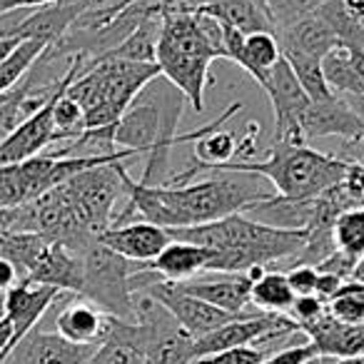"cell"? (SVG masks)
I'll list each match as a JSON object with an SVG mask.
<instances>
[{
	"mask_svg": "<svg viewBox=\"0 0 364 364\" xmlns=\"http://www.w3.org/2000/svg\"><path fill=\"white\" fill-rule=\"evenodd\" d=\"M299 135L304 142L317 137H342L344 142H354L364 135V125L344 97L332 95L329 100H309L297 120Z\"/></svg>",
	"mask_w": 364,
	"mask_h": 364,
	"instance_id": "cell-11",
	"label": "cell"
},
{
	"mask_svg": "<svg viewBox=\"0 0 364 364\" xmlns=\"http://www.w3.org/2000/svg\"><path fill=\"white\" fill-rule=\"evenodd\" d=\"M18 282H21V274H18L16 264H13L11 259L0 257V292H8V289Z\"/></svg>",
	"mask_w": 364,
	"mask_h": 364,
	"instance_id": "cell-38",
	"label": "cell"
},
{
	"mask_svg": "<svg viewBox=\"0 0 364 364\" xmlns=\"http://www.w3.org/2000/svg\"><path fill=\"white\" fill-rule=\"evenodd\" d=\"M157 75V63L92 58L68 87V95L82 107V130L115 127L137 92Z\"/></svg>",
	"mask_w": 364,
	"mask_h": 364,
	"instance_id": "cell-3",
	"label": "cell"
},
{
	"mask_svg": "<svg viewBox=\"0 0 364 364\" xmlns=\"http://www.w3.org/2000/svg\"><path fill=\"white\" fill-rule=\"evenodd\" d=\"M349 160L339 155H324L309 145H287L272 142L267 157L259 162H228L218 167L223 172H245L259 175L274 188V193L289 200H314L337 182H342Z\"/></svg>",
	"mask_w": 364,
	"mask_h": 364,
	"instance_id": "cell-4",
	"label": "cell"
},
{
	"mask_svg": "<svg viewBox=\"0 0 364 364\" xmlns=\"http://www.w3.org/2000/svg\"><path fill=\"white\" fill-rule=\"evenodd\" d=\"M167 237L190 242L210 252L205 272L240 274L279 259H292L307 242V230H277L255 223L242 213L190 228L165 230Z\"/></svg>",
	"mask_w": 364,
	"mask_h": 364,
	"instance_id": "cell-2",
	"label": "cell"
},
{
	"mask_svg": "<svg viewBox=\"0 0 364 364\" xmlns=\"http://www.w3.org/2000/svg\"><path fill=\"white\" fill-rule=\"evenodd\" d=\"M127 165L130 162L115 160L107 162V165L90 167V170L63 182L80 218L85 220V225L95 237L110 228L112 208H115L117 200L125 198V180L122 177L127 172Z\"/></svg>",
	"mask_w": 364,
	"mask_h": 364,
	"instance_id": "cell-7",
	"label": "cell"
},
{
	"mask_svg": "<svg viewBox=\"0 0 364 364\" xmlns=\"http://www.w3.org/2000/svg\"><path fill=\"white\" fill-rule=\"evenodd\" d=\"M344 284V279L339 277V274H332V272H319L317 277V289H314V294H317L319 299H322L324 304L329 302V299L337 294V289Z\"/></svg>",
	"mask_w": 364,
	"mask_h": 364,
	"instance_id": "cell-37",
	"label": "cell"
},
{
	"mask_svg": "<svg viewBox=\"0 0 364 364\" xmlns=\"http://www.w3.org/2000/svg\"><path fill=\"white\" fill-rule=\"evenodd\" d=\"M342 6H344V11H347L349 16L364 23V0H342Z\"/></svg>",
	"mask_w": 364,
	"mask_h": 364,
	"instance_id": "cell-39",
	"label": "cell"
},
{
	"mask_svg": "<svg viewBox=\"0 0 364 364\" xmlns=\"http://www.w3.org/2000/svg\"><path fill=\"white\" fill-rule=\"evenodd\" d=\"M213 277H193L185 279L180 284L182 292L193 294V297L203 299V302L213 304L218 309H225L230 314H245L247 312L250 302V292H252V282L247 272L240 274H220V272H210Z\"/></svg>",
	"mask_w": 364,
	"mask_h": 364,
	"instance_id": "cell-17",
	"label": "cell"
},
{
	"mask_svg": "<svg viewBox=\"0 0 364 364\" xmlns=\"http://www.w3.org/2000/svg\"><path fill=\"white\" fill-rule=\"evenodd\" d=\"M160 26H162V16L147 18V21H142L140 26L120 43V46L112 48L110 53H105V55H100V58H115V60H130V63H155Z\"/></svg>",
	"mask_w": 364,
	"mask_h": 364,
	"instance_id": "cell-26",
	"label": "cell"
},
{
	"mask_svg": "<svg viewBox=\"0 0 364 364\" xmlns=\"http://www.w3.org/2000/svg\"><path fill=\"white\" fill-rule=\"evenodd\" d=\"M322 73L332 92L349 97H364V80L357 75L352 60H349V53L344 48H334L332 53H327L322 58Z\"/></svg>",
	"mask_w": 364,
	"mask_h": 364,
	"instance_id": "cell-27",
	"label": "cell"
},
{
	"mask_svg": "<svg viewBox=\"0 0 364 364\" xmlns=\"http://www.w3.org/2000/svg\"><path fill=\"white\" fill-rule=\"evenodd\" d=\"M135 337L145 364H195V339L145 292H135Z\"/></svg>",
	"mask_w": 364,
	"mask_h": 364,
	"instance_id": "cell-6",
	"label": "cell"
},
{
	"mask_svg": "<svg viewBox=\"0 0 364 364\" xmlns=\"http://www.w3.org/2000/svg\"><path fill=\"white\" fill-rule=\"evenodd\" d=\"M140 292H145L147 297L157 299V302H160L162 307L182 324V327L188 329V334L193 339L205 337V334L215 332V329L223 327V324L242 317V314H230V312H225V309H218V307H213V304L203 302V299L193 297V294L182 292L177 282L157 279V282L145 284Z\"/></svg>",
	"mask_w": 364,
	"mask_h": 364,
	"instance_id": "cell-8",
	"label": "cell"
},
{
	"mask_svg": "<svg viewBox=\"0 0 364 364\" xmlns=\"http://www.w3.org/2000/svg\"><path fill=\"white\" fill-rule=\"evenodd\" d=\"M324 312H327V304H324L322 299L317 297V294H307V297H294V302H292V307H289L287 317L294 319V322L299 324V329H302L304 324L319 319Z\"/></svg>",
	"mask_w": 364,
	"mask_h": 364,
	"instance_id": "cell-34",
	"label": "cell"
},
{
	"mask_svg": "<svg viewBox=\"0 0 364 364\" xmlns=\"http://www.w3.org/2000/svg\"><path fill=\"white\" fill-rule=\"evenodd\" d=\"M63 292L48 284H33L28 279H21L6 292V317L13 324V347L26 337L31 329L38 327L43 314L58 302ZM11 347V352H13Z\"/></svg>",
	"mask_w": 364,
	"mask_h": 364,
	"instance_id": "cell-16",
	"label": "cell"
},
{
	"mask_svg": "<svg viewBox=\"0 0 364 364\" xmlns=\"http://www.w3.org/2000/svg\"><path fill=\"white\" fill-rule=\"evenodd\" d=\"M282 58L287 60V65L292 68L294 77L299 80V85L307 92L309 100L322 102V100H329L332 95H337V92L329 90L327 80H324L322 60H319V58L302 55V53H282Z\"/></svg>",
	"mask_w": 364,
	"mask_h": 364,
	"instance_id": "cell-31",
	"label": "cell"
},
{
	"mask_svg": "<svg viewBox=\"0 0 364 364\" xmlns=\"http://www.w3.org/2000/svg\"><path fill=\"white\" fill-rule=\"evenodd\" d=\"M284 274H287V282L292 287L294 297H307V294H314V289H317V277H319L317 267L297 264V267H289Z\"/></svg>",
	"mask_w": 364,
	"mask_h": 364,
	"instance_id": "cell-36",
	"label": "cell"
},
{
	"mask_svg": "<svg viewBox=\"0 0 364 364\" xmlns=\"http://www.w3.org/2000/svg\"><path fill=\"white\" fill-rule=\"evenodd\" d=\"M28 282L48 284L58 292L80 294L82 289V257L80 252L65 247L60 242H48L41 259L28 274Z\"/></svg>",
	"mask_w": 364,
	"mask_h": 364,
	"instance_id": "cell-18",
	"label": "cell"
},
{
	"mask_svg": "<svg viewBox=\"0 0 364 364\" xmlns=\"http://www.w3.org/2000/svg\"><path fill=\"white\" fill-rule=\"evenodd\" d=\"M48 46L41 41H21V46L0 63V97L21 85L23 77L36 68V63L41 60Z\"/></svg>",
	"mask_w": 364,
	"mask_h": 364,
	"instance_id": "cell-28",
	"label": "cell"
},
{
	"mask_svg": "<svg viewBox=\"0 0 364 364\" xmlns=\"http://www.w3.org/2000/svg\"><path fill=\"white\" fill-rule=\"evenodd\" d=\"M215 172L203 182H185V185H140L125 172V198L127 208L112 225H122L132 215H140L145 223H152L162 230L190 228L237 215L257 200L269 198L272 193L259 185V175L245 172ZM110 225V228H112Z\"/></svg>",
	"mask_w": 364,
	"mask_h": 364,
	"instance_id": "cell-1",
	"label": "cell"
},
{
	"mask_svg": "<svg viewBox=\"0 0 364 364\" xmlns=\"http://www.w3.org/2000/svg\"><path fill=\"white\" fill-rule=\"evenodd\" d=\"M6 317V292H0V319Z\"/></svg>",
	"mask_w": 364,
	"mask_h": 364,
	"instance_id": "cell-41",
	"label": "cell"
},
{
	"mask_svg": "<svg viewBox=\"0 0 364 364\" xmlns=\"http://www.w3.org/2000/svg\"><path fill=\"white\" fill-rule=\"evenodd\" d=\"M250 302L267 314H287L294 302V292L287 282V274L277 269H264L252 282Z\"/></svg>",
	"mask_w": 364,
	"mask_h": 364,
	"instance_id": "cell-25",
	"label": "cell"
},
{
	"mask_svg": "<svg viewBox=\"0 0 364 364\" xmlns=\"http://www.w3.org/2000/svg\"><path fill=\"white\" fill-rule=\"evenodd\" d=\"M329 317L339 324H362L364 322V284L357 279H344L332 299L327 302Z\"/></svg>",
	"mask_w": 364,
	"mask_h": 364,
	"instance_id": "cell-32",
	"label": "cell"
},
{
	"mask_svg": "<svg viewBox=\"0 0 364 364\" xmlns=\"http://www.w3.org/2000/svg\"><path fill=\"white\" fill-rule=\"evenodd\" d=\"M110 314L97 309L92 302L77 297H68L55 317V332L73 344H100L110 332Z\"/></svg>",
	"mask_w": 364,
	"mask_h": 364,
	"instance_id": "cell-19",
	"label": "cell"
},
{
	"mask_svg": "<svg viewBox=\"0 0 364 364\" xmlns=\"http://www.w3.org/2000/svg\"><path fill=\"white\" fill-rule=\"evenodd\" d=\"M267 95L274 110V137L272 142H287V145H307L299 135L297 120L307 107L309 97L302 90L299 80L294 77L292 68L284 58H279L277 65L269 70L267 77Z\"/></svg>",
	"mask_w": 364,
	"mask_h": 364,
	"instance_id": "cell-9",
	"label": "cell"
},
{
	"mask_svg": "<svg viewBox=\"0 0 364 364\" xmlns=\"http://www.w3.org/2000/svg\"><path fill=\"white\" fill-rule=\"evenodd\" d=\"M198 11L220 21L223 26L245 33V36L259 31L274 33L264 0H215V3L198 8Z\"/></svg>",
	"mask_w": 364,
	"mask_h": 364,
	"instance_id": "cell-23",
	"label": "cell"
},
{
	"mask_svg": "<svg viewBox=\"0 0 364 364\" xmlns=\"http://www.w3.org/2000/svg\"><path fill=\"white\" fill-rule=\"evenodd\" d=\"M85 364H145L140 347H137L135 322L112 317L107 337L97 344V349Z\"/></svg>",
	"mask_w": 364,
	"mask_h": 364,
	"instance_id": "cell-24",
	"label": "cell"
},
{
	"mask_svg": "<svg viewBox=\"0 0 364 364\" xmlns=\"http://www.w3.org/2000/svg\"><path fill=\"white\" fill-rule=\"evenodd\" d=\"M80 257L82 289L77 297L92 302L110 317L135 322V294L130 289V277L132 272H140L142 262H130L97 240L82 250Z\"/></svg>",
	"mask_w": 364,
	"mask_h": 364,
	"instance_id": "cell-5",
	"label": "cell"
},
{
	"mask_svg": "<svg viewBox=\"0 0 364 364\" xmlns=\"http://www.w3.org/2000/svg\"><path fill=\"white\" fill-rule=\"evenodd\" d=\"M274 36H277L282 53H302V55H312L319 60L334 48H339L332 28L324 23L319 13H309V16L289 23L287 28H279Z\"/></svg>",
	"mask_w": 364,
	"mask_h": 364,
	"instance_id": "cell-21",
	"label": "cell"
},
{
	"mask_svg": "<svg viewBox=\"0 0 364 364\" xmlns=\"http://www.w3.org/2000/svg\"><path fill=\"white\" fill-rule=\"evenodd\" d=\"M294 334H297V332H294ZM289 337H292V334H289ZM289 337H284V339H289ZM279 342H282V339L264 337V339H259L257 344H245V347L225 349V352L213 354V357L198 359L195 364H262L269 354H274L277 349H282V347H279ZM284 347H287V344H284Z\"/></svg>",
	"mask_w": 364,
	"mask_h": 364,
	"instance_id": "cell-33",
	"label": "cell"
},
{
	"mask_svg": "<svg viewBox=\"0 0 364 364\" xmlns=\"http://www.w3.org/2000/svg\"><path fill=\"white\" fill-rule=\"evenodd\" d=\"M95 349V344H73L58 332L36 327L13 347L3 364H85Z\"/></svg>",
	"mask_w": 364,
	"mask_h": 364,
	"instance_id": "cell-12",
	"label": "cell"
},
{
	"mask_svg": "<svg viewBox=\"0 0 364 364\" xmlns=\"http://www.w3.org/2000/svg\"><path fill=\"white\" fill-rule=\"evenodd\" d=\"M155 63L160 68V75L167 82L177 87L185 95L195 112H203L205 107V87L210 82V65L213 58L203 55H185V53L167 50V48L157 46Z\"/></svg>",
	"mask_w": 364,
	"mask_h": 364,
	"instance_id": "cell-14",
	"label": "cell"
},
{
	"mask_svg": "<svg viewBox=\"0 0 364 364\" xmlns=\"http://www.w3.org/2000/svg\"><path fill=\"white\" fill-rule=\"evenodd\" d=\"M302 332L322 357H364V322L339 324L324 312L319 319L304 324Z\"/></svg>",
	"mask_w": 364,
	"mask_h": 364,
	"instance_id": "cell-20",
	"label": "cell"
},
{
	"mask_svg": "<svg viewBox=\"0 0 364 364\" xmlns=\"http://www.w3.org/2000/svg\"><path fill=\"white\" fill-rule=\"evenodd\" d=\"M18 46H21V41H18V38H0V63L6 60V58L11 55Z\"/></svg>",
	"mask_w": 364,
	"mask_h": 364,
	"instance_id": "cell-40",
	"label": "cell"
},
{
	"mask_svg": "<svg viewBox=\"0 0 364 364\" xmlns=\"http://www.w3.org/2000/svg\"><path fill=\"white\" fill-rule=\"evenodd\" d=\"M332 240L334 250L357 264L364 257V208H352L339 215L332 228Z\"/></svg>",
	"mask_w": 364,
	"mask_h": 364,
	"instance_id": "cell-29",
	"label": "cell"
},
{
	"mask_svg": "<svg viewBox=\"0 0 364 364\" xmlns=\"http://www.w3.org/2000/svg\"><path fill=\"white\" fill-rule=\"evenodd\" d=\"M97 242L110 247L112 252L122 255L130 262H152L162 250L167 247L170 237L162 228L145 220H135V223H122L112 225L105 232L97 235Z\"/></svg>",
	"mask_w": 364,
	"mask_h": 364,
	"instance_id": "cell-15",
	"label": "cell"
},
{
	"mask_svg": "<svg viewBox=\"0 0 364 364\" xmlns=\"http://www.w3.org/2000/svg\"><path fill=\"white\" fill-rule=\"evenodd\" d=\"M157 77H152L137 92L125 115L117 120L115 135H112L120 150L137 152L140 157L147 155L160 137V85H157Z\"/></svg>",
	"mask_w": 364,
	"mask_h": 364,
	"instance_id": "cell-10",
	"label": "cell"
},
{
	"mask_svg": "<svg viewBox=\"0 0 364 364\" xmlns=\"http://www.w3.org/2000/svg\"><path fill=\"white\" fill-rule=\"evenodd\" d=\"M208 257H210V252L205 247L170 240L167 247L162 250L152 262L142 264V269L155 272L157 277L165 279V282H185V279H193V277H198L200 272H205Z\"/></svg>",
	"mask_w": 364,
	"mask_h": 364,
	"instance_id": "cell-22",
	"label": "cell"
},
{
	"mask_svg": "<svg viewBox=\"0 0 364 364\" xmlns=\"http://www.w3.org/2000/svg\"><path fill=\"white\" fill-rule=\"evenodd\" d=\"M314 13H319V16L324 18V23L332 28L339 48H347V50L362 48L364 50V23L352 18L344 11L342 0H327V3L319 6Z\"/></svg>",
	"mask_w": 364,
	"mask_h": 364,
	"instance_id": "cell-30",
	"label": "cell"
},
{
	"mask_svg": "<svg viewBox=\"0 0 364 364\" xmlns=\"http://www.w3.org/2000/svg\"><path fill=\"white\" fill-rule=\"evenodd\" d=\"M87 8H92L90 0H58L46 8H36L16 23L11 36L18 41H41L46 46H55Z\"/></svg>",
	"mask_w": 364,
	"mask_h": 364,
	"instance_id": "cell-13",
	"label": "cell"
},
{
	"mask_svg": "<svg viewBox=\"0 0 364 364\" xmlns=\"http://www.w3.org/2000/svg\"><path fill=\"white\" fill-rule=\"evenodd\" d=\"M317 357V347L312 342H294L287 344V347L277 349L274 354H269L262 364H307L309 359Z\"/></svg>",
	"mask_w": 364,
	"mask_h": 364,
	"instance_id": "cell-35",
	"label": "cell"
}]
</instances>
